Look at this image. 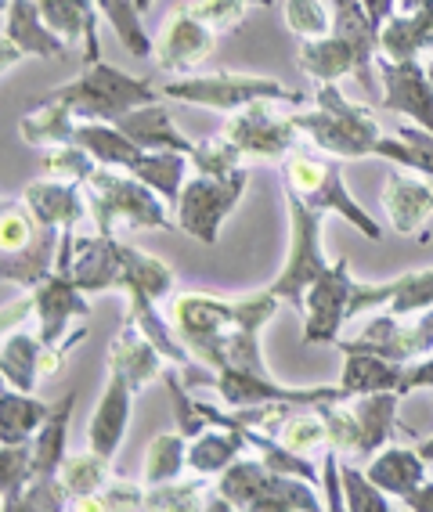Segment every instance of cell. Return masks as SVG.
<instances>
[{
	"mask_svg": "<svg viewBox=\"0 0 433 512\" xmlns=\"http://www.w3.org/2000/svg\"><path fill=\"white\" fill-rule=\"evenodd\" d=\"M278 296L271 289L239 296V300H217L206 293H181L170 303V321L195 361L206 368H246V372H268L260 354V332L278 311Z\"/></svg>",
	"mask_w": 433,
	"mask_h": 512,
	"instance_id": "1",
	"label": "cell"
},
{
	"mask_svg": "<svg viewBox=\"0 0 433 512\" xmlns=\"http://www.w3.org/2000/svg\"><path fill=\"white\" fill-rule=\"evenodd\" d=\"M311 101L314 109L293 112V119L318 152L332 159H376L383 130L369 105L351 101L336 83H318Z\"/></svg>",
	"mask_w": 433,
	"mask_h": 512,
	"instance_id": "2",
	"label": "cell"
},
{
	"mask_svg": "<svg viewBox=\"0 0 433 512\" xmlns=\"http://www.w3.org/2000/svg\"><path fill=\"white\" fill-rule=\"evenodd\" d=\"M213 491L228 498L231 512H318L325 498H318V484L304 476L275 473L260 455H242L231 462L217 480Z\"/></svg>",
	"mask_w": 433,
	"mask_h": 512,
	"instance_id": "3",
	"label": "cell"
},
{
	"mask_svg": "<svg viewBox=\"0 0 433 512\" xmlns=\"http://www.w3.org/2000/svg\"><path fill=\"white\" fill-rule=\"evenodd\" d=\"M340 163L343 159H332V156H325V152L293 148L278 166H282V184H286V192L300 195V199H304L307 206H314V210L343 217L351 228H358L361 235L369 238V242H383V228H379L376 220L361 210V202L347 192Z\"/></svg>",
	"mask_w": 433,
	"mask_h": 512,
	"instance_id": "4",
	"label": "cell"
},
{
	"mask_svg": "<svg viewBox=\"0 0 433 512\" xmlns=\"http://www.w3.org/2000/svg\"><path fill=\"white\" fill-rule=\"evenodd\" d=\"M83 188H87V206H91L94 231L98 235H116L120 224H127V228H152V231L174 228V220L166 217L170 206H166L163 195L152 192L145 181H138L127 170L98 166Z\"/></svg>",
	"mask_w": 433,
	"mask_h": 512,
	"instance_id": "5",
	"label": "cell"
},
{
	"mask_svg": "<svg viewBox=\"0 0 433 512\" xmlns=\"http://www.w3.org/2000/svg\"><path fill=\"white\" fill-rule=\"evenodd\" d=\"M51 98L62 101L76 119H105V123H116L123 112L148 105V101H159L163 94H159V87L152 80L120 73L116 65H109L102 58V62L83 65V73L76 80L55 87Z\"/></svg>",
	"mask_w": 433,
	"mask_h": 512,
	"instance_id": "6",
	"label": "cell"
},
{
	"mask_svg": "<svg viewBox=\"0 0 433 512\" xmlns=\"http://www.w3.org/2000/svg\"><path fill=\"white\" fill-rule=\"evenodd\" d=\"M166 101H181V105H199L213 112H239L253 101H278V105H307L304 91H289L286 83L271 80V76H249V73H185L174 76L159 87Z\"/></svg>",
	"mask_w": 433,
	"mask_h": 512,
	"instance_id": "7",
	"label": "cell"
},
{
	"mask_svg": "<svg viewBox=\"0 0 433 512\" xmlns=\"http://www.w3.org/2000/svg\"><path fill=\"white\" fill-rule=\"evenodd\" d=\"M286 206H289V249H286V264L278 271V278L268 285L271 293L282 303H293L296 311H304V296L322 271L329 267L322 249V210L307 206L300 195L286 192Z\"/></svg>",
	"mask_w": 433,
	"mask_h": 512,
	"instance_id": "8",
	"label": "cell"
},
{
	"mask_svg": "<svg viewBox=\"0 0 433 512\" xmlns=\"http://www.w3.org/2000/svg\"><path fill=\"white\" fill-rule=\"evenodd\" d=\"M246 184H249L246 170H239V174L231 177H206V174L188 177L185 192H181V199L174 206L177 228L185 231V235H192L195 242H203V246H217L224 220L242 202Z\"/></svg>",
	"mask_w": 433,
	"mask_h": 512,
	"instance_id": "9",
	"label": "cell"
},
{
	"mask_svg": "<svg viewBox=\"0 0 433 512\" xmlns=\"http://www.w3.org/2000/svg\"><path fill=\"white\" fill-rule=\"evenodd\" d=\"M275 105L278 101H253L224 119V134L242 148L246 163H282L304 141L293 112L286 116Z\"/></svg>",
	"mask_w": 433,
	"mask_h": 512,
	"instance_id": "10",
	"label": "cell"
},
{
	"mask_svg": "<svg viewBox=\"0 0 433 512\" xmlns=\"http://www.w3.org/2000/svg\"><path fill=\"white\" fill-rule=\"evenodd\" d=\"M123 238L120 235H73L62 231L55 271L73 278L83 293H116L123 275Z\"/></svg>",
	"mask_w": 433,
	"mask_h": 512,
	"instance_id": "11",
	"label": "cell"
},
{
	"mask_svg": "<svg viewBox=\"0 0 433 512\" xmlns=\"http://www.w3.org/2000/svg\"><path fill=\"white\" fill-rule=\"evenodd\" d=\"M213 386L228 408H253V404H325L351 401V394L336 386H286L271 379V372H246V368H221L213 372Z\"/></svg>",
	"mask_w": 433,
	"mask_h": 512,
	"instance_id": "12",
	"label": "cell"
},
{
	"mask_svg": "<svg viewBox=\"0 0 433 512\" xmlns=\"http://www.w3.org/2000/svg\"><path fill=\"white\" fill-rule=\"evenodd\" d=\"M354 275L351 260H332L322 278L304 296V343L307 347H332L340 343V329L351 321Z\"/></svg>",
	"mask_w": 433,
	"mask_h": 512,
	"instance_id": "13",
	"label": "cell"
},
{
	"mask_svg": "<svg viewBox=\"0 0 433 512\" xmlns=\"http://www.w3.org/2000/svg\"><path fill=\"white\" fill-rule=\"evenodd\" d=\"M340 350H369V354L387 357L397 365L419 361V357L433 354V307L423 314H415V321L397 318L390 311H376L369 325L354 339H340Z\"/></svg>",
	"mask_w": 433,
	"mask_h": 512,
	"instance_id": "14",
	"label": "cell"
},
{
	"mask_svg": "<svg viewBox=\"0 0 433 512\" xmlns=\"http://www.w3.org/2000/svg\"><path fill=\"white\" fill-rule=\"evenodd\" d=\"M0 69L11 73V65L22 58H62L69 51V40L51 29V22L40 15L37 0H4L0 8Z\"/></svg>",
	"mask_w": 433,
	"mask_h": 512,
	"instance_id": "15",
	"label": "cell"
},
{
	"mask_svg": "<svg viewBox=\"0 0 433 512\" xmlns=\"http://www.w3.org/2000/svg\"><path fill=\"white\" fill-rule=\"evenodd\" d=\"M372 65H376V51L354 44L351 37H343L336 29L300 44V69L314 83H340L343 76H358L365 91H383Z\"/></svg>",
	"mask_w": 433,
	"mask_h": 512,
	"instance_id": "16",
	"label": "cell"
},
{
	"mask_svg": "<svg viewBox=\"0 0 433 512\" xmlns=\"http://www.w3.org/2000/svg\"><path fill=\"white\" fill-rule=\"evenodd\" d=\"M29 300H33V314H37L40 332L37 336L44 339V347H62V343H80L87 336V329L69 332L73 318H87L91 314V303L83 296V289L65 275H47L37 289H29Z\"/></svg>",
	"mask_w": 433,
	"mask_h": 512,
	"instance_id": "17",
	"label": "cell"
},
{
	"mask_svg": "<svg viewBox=\"0 0 433 512\" xmlns=\"http://www.w3.org/2000/svg\"><path fill=\"white\" fill-rule=\"evenodd\" d=\"M217 51V33H213L206 22H199L188 11V4H177L170 15L163 19V29H159L156 40V65L174 76L192 73L195 65H203L213 58Z\"/></svg>",
	"mask_w": 433,
	"mask_h": 512,
	"instance_id": "18",
	"label": "cell"
},
{
	"mask_svg": "<svg viewBox=\"0 0 433 512\" xmlns=\"http://www.w3.org/2000/svg\"><path fill=\"white\" fill-rule=\"evenodd\" d=\"M433 307V267L405 271L390 282H354L351 318L369 311H390L397 318H415Z\"/></svg>",
	"mask_w": 433,
	"mask_h": 512,
	"instance_id": "19",
	"label": "cell"
},
{
	"mask_svg": "<svg viewBox=\"0 0 433 512\" xmlns=\"http://www.w3.org/2000/svg\"><path fill=\"white\" fill-rule=\"evenodd\" d=\"M379 83H383V109L397 112V116L412 119L419 127H426L433 134V80L430 69L419 65V58L412 62H390L379 55Z\"/></svg>",
	"mask_w": 433,
	"mask_h": 512,
	"instance_id": "20",
	"label": "cell"
},
{
	"mask_svg": "<svg viewBox=\"0 0 433 512\" xmlns=\"http://www.w3.org/2000/svg\"><path fill=\"white\" fill-rule=\"evenodd\" d=\"M383 210L390 217V228L397 235L408 238H430L426 235V220L433 217V184L423 174H390V181L383 184Z\"/></svg>",
	"mask_w": 433,
	"mask_h": 512,
	"instance_id": "21",
	"label": "cell"
},
{
	"mask_svg": "<svg viewBox=\"0 0 433 512\" xmlns=\"http://www.w3.org/2000/svg\"><path fill=\"white\" fill-rule=\"evenodd\" d=\"M87 188L83 184H69V181H55V177H47V181H33L26 184V192H22V202L29 206V213L37 217L40 228H58V231H73L91 206H87Z\"/></svg>",
	"mask_w": 433,
	"mask_h": 512,
	"instance_id": "22",
	"label": "cell"
},
{
	"mask_svg": "<svg viewBox=\"0 0 433 512\" xmlns=\"http://www.w3.org/2000/svg\"><path fill=\"white\" fill-rule=\"evenodd\" d=\"M130 404H134V386L120 372H109V386H105V394L94 404L91 426H87L91 451H98L105 458H116L130 426Z\"/></svg>",
	"mask_w": 433,
	"mask_h": 512,
	"instance_id": "23",
	"label": "cell"
},
{
	"mask_svg": "<svg viewBox=\"0 0 433 512\" xmlns=\"http://www.w3.org/2000/svg\"><path fill=\"white\" fill-rule=\"evenodd\" d=\"M163 361L166 357L156 350V343L138 325L123 321V329L116 332V339H112L109 347V372H120L134 386V394H138L148 383L163 379Z\"/></svg>",
	"mask_w": 433,
	"mask_h": 512,
	"instance_id": "24",
	"label": "cell"
},
{
	"mask_svg": "<svg viewBox=\"0 0 433 512\" xmlns=\"http://www.w3.org/2000/svg\"><path fill=\"white\" fill-rule=\"evenodd\" d=\"M423 51H433V0L415 11H394L379 26V55L390 62H412Z\"/></svg>",
	"mask_w": 433,
	"mask_h": 512,
	"instance_id": "25",
	"label": "cell"
},
{
	"mask_svg": "<svg viewBox=\"0 0 433 512\" xmlns=\"http://www.w3.org/2000/svg\"><path fill=\"white\" fill-rule=\"evenodd\" d=\"M116 127H120L134 145L148 148V152H156V148H174V152L192 156V148H195V141H188V134L177 130L174 116H170V109L163 105V98L123 112V116L116 119Z\"/></svg>",
	"mask_w": 433,
	"mask_h": 512,
	"instance_id": "26",
	"label": "cell"
},
{
	"mask_svg": "<svg viewBox=\"0 0 433 512\" xmlns=\"http://www.w3.org/2000/svg\"><path fill=\"white\" fill-rule=\"evenodd\" d=\"M58 246H62V231L58 228H37L33 242L19 253L0 256V278L4 285H19V289H37L47 275H55Z\"/></svg>",
	"mask_w": 433,
	"mask_h": 512,
	"instance_id": "27",
	"label": "cell"
},
{
	"mask_svg": "<svg viewBox=\"0 0 433 512\" xmlns=\"http://www.w3.org/2000/svg\"><path fill=\"white\" fill-rule=\"evenodd\" d=\"M351 412L361 426V455L358 462H369L379 448H387L390 437L401 430L397 422V404H401V394L397 390H379V394H361L351 397Z\"/></svg>",
	"mask_w": 433,
	"mask_h": 512,
	"instance_id": "28",
	"label": "cell"
},
{
	"mask_svg": "<svg viewBox=\"0 0 433 512\" xmlns=\"http://www.w3.org/2000/svg\"><path fill=\"white\" fill-rule=\"evenodd\" d=\"M40 15L51 22L55 33L65 40L83 37V65L102 62V44H98V0H37Z\"/></svg>",
	"mask_w": 433,
	"mask_h": 512,
	"instance_id": "29",
	"label": "cell"
},
{
	"mask_svg": "<svg viewBox=\"0 0 433 512\" xmlns=\"http://www.w3.org/2000/svg\"><path fill=\"white\" fill-rule=\"evenodd\" d=\"M246 437L242 430H231V426H206L203 433H195L188 440V469L195 476H206V480H217L231 462H239L246 455Z\"/></svg>",
	"mask_w": 433,
	"mask_h": 512,
	"instance_id": "30",
	"label": "cell"
},
{
	"mask_svg": "<svg viewBox=\"0 0 433 512\" xmlns=\"http://www.w3.org/2000/svg\"><path fill=\"white\" fill-rule=\"evenodd\" d=\"M188 166H192V156H185V152H174V148H156V152H148V148H141V156L130 163L127 174L145 181L148 188L163 195L166 206L174 210L181 192H185V184H188Z\"/></svg>",
	"mask_w": 433,
	"mask_h": 512,
	"instance_id": "31",
	"label": "cell"
},
{
	"mask_svg": "<svg viewBox=\"0 0 433 512\" xmlns=\"http://www.w3.org/2000/svg\"><path fill=\"white\" fill-rule=\"evenodd\" d=\"M73 408H76V394H65L55 401L47 422L33 437V480H51L62 469L65 455H69V422H73Z\"/></svg>",
	"mask_w": 433,
	"mask_h": 512,
	"instance_id": "32",
	"label": "cell"
},
{
	"mask_svg": "<svg viewBox=\"0 0 433 512\" xmlns=\"http://www.w3.org/2000/svg\"><path fill=\"white\" fill-rule=\"evenodd\" d=\"M40 361H44V339L22 329L4 332V347H0V375H4V386L22 390V394H33L40 386V379H44Z\"/></svg>",
	"mask_w": 433,
	"mask_h": 512,
	"instance_id": "33",
	"label": "cell"
},
{
	"mask_svg": "<svg viewBox=\"0 0 433 512\" xmlns=\"http://www.w3.org/2000/svg\"><path fill=\"white\" fill-rule=\"evenodd\" d=\"M365 473L372 476V484H379L394 498H405L415 487L426 480V462L419 455V448H397V444H387L379 448L376 455L369 458Z\"/></svg>",
	"mask_w": 433,
	"mask_h": 512,
	"instance_id": "34",
	"label": "cell"
},
{
	"mask_svg": "<svg viewBox=\"0 0 433 512\" xmlns=\"http://www.w3.org/2000/svg\"><path fill=\"white\" fill-rule=\"evenodd\" d=\"M401 372H405V365L387 361V357H379V354H369V350H343L340 386L351 397L397 390V386H401Z\"/></svg>",
	"mask_w": 433,
	"mask_h": 512,
	"instance_id": "35",
	"label": "cell"
},
{
	"mask_svg": "<svg viewBox=\"0 0 433 512\" xmlns=\"http://www.w3.org/2000/svg\"><path fill=\"white\" fill-rule=\"evenodd\" d=\"M80 119L65 109L62 101H55L51 94L33 105V109L22 112L19 119V138L29 148H55V145H69L73 141V130Z\"/></svg>",
	"mask_w": 433,
	"mask_h": 512,
	"instance_id": "36",
	"label": "cell"
},
{
	"mask_svg": "<svg viewBox=\"0 0 433 512\" xmlns=\"http://www.w3.org/2000/svg\"><path fill=\"white\" fill-rule=\"evenodd\" d=\"M73 145L87 148L98 163L116 170H130V163L141 156V145H134L116 123H105V119H80L73 130Z\"/></svg>",
	"mask_w": 433,
	"mask_h": 512,
	"instance_id": "37",
	"label": "cell"
},
{
	"mask_svg": "<svg viewBox=\"0 0 433 512\" xmlns=\"http://www.w3.org/2000/svg\"><path fill=\"white\" fill-rule=\"evenodd\" d=\"M51 408L55 404H44L33 394L4 386V394H0V444H29L47 422Z\"/></svg>",
	"mask_w": 433,
	"mask_h": 512,
	"instance_id": "38",
	"label": "cell"
},
{
	"mask_svg": "<svg viewBox=\"0 0 433 512\" xmlns=\"http://www.w3.org/2000/svg\"><path fill=\"white\" fill-rule=\"evenodd\" d=\"M376 159H390L401 170H412V174H423L433 184V134L419 123H408L390 138L383 134L376 145Z\"/></svg>",
	"mask_w": 433,
	"mask_h": 512,
	"instance_id": "39",
	"label": "cell"
},
{
	"mask_svg": "<svg viewBox=\"0 0 433 512\" xmlns=\"http://www.w3.org/2000/svg\"><path fill=\"white\" fill-rule=\"evenodd\" d=\"M120 253H123V275H120V289H116V293L145 289V293H152L156 300H166V296L174 293V271H170V264H163V260L152 253H141L138 246H127V242H123Z\"/></svg>",
	"mask_w": 433,
	"mask_h": 512,
	"instance_id": "40",
	"label": "cell"
},
{
	"mask_svg": "<svg viewBox=\"0 0 433 512\" xmlns=\"http://www.w3.org/2000/svg\"><path fill=\"white\" fill-rule=\"evenodd\" d=\"M275 437L286 444L296 455H314V451L329 448V426H325V415L318 404H296L289 408V415L278 422Z\"/></svg>",
	"mask_w": 433,
	"mask_h": 512,
	"instance_id": "41",
	"label": "cell"
},
{
	"mask_svg": "<svg viewBox=\"0 0 433 512\" xmlns=\"http://www.w3.org/2000/svg\"><path fill=\"white\" fill-rule=\"evenodd\" d=\"M98 11H102V19L112 26V33L120 37L123 51H130L134 58L156 55V44L148 37L145 15H141L138 0H98Z\"/></svg>",
	"mask_w": 433,
	"mask_h": 512,
	"instance_id": "42",
	"label": "cell"
},
{
	"mask_svg": "<svg viewBox=\"0 0 433 512\" xmlns=\"http://www.w3.org/2000/svg\"><path fill=\"white\" fill-rule=\"evenodd\" d=\"M188 469V437L181 430L177 433H159L148 440L145 448V487L170 484L181 480V473Z\"/></svg>",
	"mask_w": 433,
	"mask_h": 512,
	"instance_id": "43",
	"label": "cell"
},
{
	"mask_svg": "<svg viewBox=\"0 0 433 512\" xmlns=\"http://www.w3.org/2000/svg\"><path fill=\"white\" fill-rule=\"evenodd\" d=\"M109 466H112V458L98 455V451L65 455L58 476H62V487L69 491V505H73L76 498H91V494L102 491V487L109 484Z\"/></svg>",
	"mask_w": 433,
	"mask_h": 512,
	"instance_id": "44",
	"label": "cell"
},
{
	"mask_svg": "<svg viewBox=\"0 0 433 512\" xmlns=\"http://www.w3.org/2000/svg\"><path fill=\"white\" fill-rule=\"evenodd\" d=\"M192 170L206 177H231V174H239V170H246V156H242V148L221 130V134H210V138L195 141Z\"/></svg>",
	"mask_w": 433,
	"mask_h": 512,
	"instance_id": "45",
	"label": "cell"
},
{
	"mask_svg": "<svg viewBox=\"0 0 433 512\" xmlns=\"http://www.w3.org/2000/svg\"><path fill=\"white\" fill-rule=\"evenodd\" d=\"M33 480V440L29 444H0V494H4V512L15 509L22 491Z\"/></svg>",
	"mask_w": 433,
	"mask_h": 512,
	"instance_id": "46",
	"label": "cell"
},
{
	"mask_svg": "<svg viewBox=\"0 0 433 512\" xmlns=\"http://www.w3.org/2000/svg\"><path fill=\"white\" fill-rule=\"evenodd\" d=\"M206 476H195V480H170V484L148 487L145 494V509L156 512H195L206 509Z\"/></svg>",
	"mask_w": 433,
	"mask_h": 512,
	"instance_id": "47",
	"label": "cell"
},
{
	"mask_svg": "<svg viewBox=\"0 0 433 512\" xmlns=\"http://www.w3.org/2000/svg\"><path fill=\"white\" fill-rule=\"evenodd\" d=\"M98 159L87 152V148L80 145H55L44 152V174L55 177V181H69V184H87L91 181V174L98 170Z\"/></svg>",
	"mask_w": 433,
	"mask_h": 512,
	"instance_id": "48",
	"label": "cell"
},
{
	"mask_svg": "<svg viewBox=\"0 0 433 512\" xmlns=\"http://www.w3.org/2000/svg\"><path fill=\"white\" fill-rule=\"evenodd\" d=\"M343 480V505L351 512H390V494L379 484H372V476L358 466H340Z\"/></svg>",
	"mask_w": 433,
	"mask_h": 512,
	"instance_id": "49",
	"label": "cell"
},
{
	"mask_svg": "<svg viewBox=\"0 0 433 512\" xmlns=\"http://www.w3.org/2000/svg\"><path fill=\"white\" fill-rule=\"evenodd\" d=\"M286 26L300 40H314L332 33V0H286Z\"/></svg>",
	"mask_w": 433,
	"mask_h": 512,
	"instance_id": "50",
	"label": "cell"
},
{
	"mask_svg": "<svg viewBox=\"0 0 433 512\" xmlns=\"http://www.w3.org/2000/svg\"><path fill=\"white\" fill-rule=\"evenodd\" d=\"M37 217L29 213L26 202L4 199V210H0V253H19L33 242L37 235Z\"/></svg>",
	"mask_w": 433,
	"mask_h": 512,
	"instance_id": "51",
	"label": "cell"
},
{
	"mask_svg": "<svg viewBox=\"0 0 433 512\" xmlns=\"http://www.w3.org/2000/svg\"><path fill=\"white\" fill-rule=\"evenodd\" d=\"M246 0H188V11L195 19L206 22V26L221 37V33H235L246 22Z\"/></svg>",
	"mask_w": 433,
	"mask_h": 512,
	"instance_id": "52",
	"label": "cell"
},
{
	"mask_svg": "<svg viewBox=\"0 0 433 512\" xmlns=\"http://www.w3.org/2000/svg\"><path fill=\"white\" fill-rule=\"evenodd\" d=\"M69 509V491L62 487V476L51 480H29V487L22 491V498L15 502L11 512H62Z\"/></svg>",
	"mask_w": 433,
	"mask_h": 512,
	"instance_id": "53",
	"label": "cell"
},
{
	"mask_svg": "<svg viewBox=\"0 0 433 512\" xmlns=\"http://www.w3.org/2000/svg\"><path fill=\"white\" fill-rule=\"evenodd\" d=\"M415 390H433V354L419 357V361H408L405 372H401V386H397V394L408 397Z\"/></svg>",
	"mask_w": 433,
	"mask_h": 512,
	"instance_id": "54",
	"label": "cell"
},
{
	"mask_svg": "<svg viewBox=\"0 0 433 512\" xmlns=\"http://www.w3.org/2000/svg\"><path fill=\"white\" fill-rule=\"evenodd\" d=\"M401 505L412 512H433V480H423V484L415 487L412 494L401 498Z\"/></svg>",
	"mask_w": 433,
	"mask_h": 512,
	"instance_id": "55",
	"label": "cell"
},
{
	"mask_svg": "<svg viewBox=\"0 0 433 512\" xmlns=\"http://www.w3.org/2000/svg\"><path fill=\"white\" fill-rule=\"evenodd\" d=\"M361 4L369 8V15L376 19V26H383V22L397 11V0H361Z\"/></svg>",
	"mask_w": 433,
	"mask_h": 512,
	"instance_id": "56",
	"label": "cell"
},
{
	"mask_svg": "<svg viewBox=\"0 0 433 512\" xmlns=\"http://www.w3.org/2000/svg\"><path fill=\"white\" fill-rule=\"evenodd\" d=\"M419 455H423L426 466H433V437H426L423 444H419Z\"/></svg>",
	"mask_w": 433,
	"mask_h": 512,
	"instance_id": "57",
	"label": "cell"
},
{
	"mask_svg": "<svg viewBox=\"0 0 433 512\" xmlns=\"http://www.w3.org/2000/svg\"><path fill=\"white\" fill-rule=\"evenodd\" d=\"M419 4H426V0H397V11H415Z\"/></svg>",
	"mask_w": 433,
	"mask_h": 512,
	"instance_id": "58",
	"label": "cell"
},
{
	"mask_svg": "<svg viewBox=\"0 0 433 512\" xmlns=\"http://www.w3.org/2000/svg\"><path fill=\"white\" fill-rule=\"evenodd\" d=\"M152 4H156V0H138V8H141V15H145V11H152Z\"/></svg>",
	"mask_w": 433,
	"mask_h": 512,
	"instance_id": "59",
	"label": "cell"
},
{
	"mask_svg": "<svg viewBox=\"0 0 433 512\" xmlns=\"http://www.w3.org/2000/svg\"><path fill=\"white\" fill-rule=\"evenodd\" d=\"M246 4H257V8H271L275 0H246Z\"/></svg>",
	"mask_w": 433,
	"mask_h": 512,
	"instance_id": "60",
	"label": "cell"
}]
</instances>
